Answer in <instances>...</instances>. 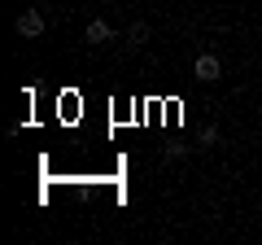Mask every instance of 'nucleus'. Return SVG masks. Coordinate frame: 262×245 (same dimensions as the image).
I'll list each match as a JSON object with an SVG mask.
<instances>
[{"label": "nucleus", "mask_w": 262, "mask_h": 245, "mask_svg": "<svg viewBox=\"0 0 262 245\" xmlns=\"http://www.w3.org/2000/svg\"><path fill=\"white\" fill-rule=\"evenodd\" d=\"M192 75L201 79V84H214V79H223V62H219L214 53H196V62H192Z\"/></svg>", "instance_id": "obj_1"}, {"label": "nucleus", "mask_w": 262, "mask_h": 245, "mask_svg": "<svg viewBox=\"0 0 262 245\" xmlns=\"http://www.w3.org/2000/svg\"><path fill=\"white\" fill-rule=\"evenodd\" d=\"M13 27H18L22 39H39V35H44V13H39V9H22Z\"/></svg>", "instance_id": "obj_2"}, {"label": "nucleus", "mask_w": 262, "mask_h": 245, "mask_svg": "<svg viewBox=\"0 0 262 245\" xmlns=\"http://www.w3.org/2000/svg\"><path fill=\"white\" fill-rule=\"evenodd\" d=\"M83 39H88V44H110V39H114V27H110L105 18H92V22H88V31H83Z\"/></svg>", "instance_id": "obj_3"}, {"label": "nucleus", "mask_w": 262, "mask_h": 245, "mask_svg": "<svg viewBox=\"0 0 262 245\" xmlns=\"http://www.w3.org/2000/svg\"><path fill=\"white\" fill-rule=\"evenodd\" d=\"M144 39H149V22H131V31H127V44H131V48H140Z\"/></svg>", "instance_id": "obj_4"}]
</instances>
